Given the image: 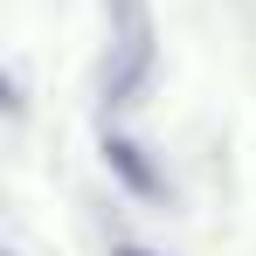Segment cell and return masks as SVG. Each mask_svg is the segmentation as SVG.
Instances as JSON below:
<instances>
[{
  "label": "cell",
  "instance_id": "6da1fadb",
  "mask_svg": "<svg viewBox=\"0 0 256 256\" xmlns=\"http://www.w3.org/2000/svg\"><path fill=\"white\" fill-rule=\"evenodd\" d=\"M104 166L118 173L132 194H138V201H160V194H166V180L152 173V160H146V152H138L132 138H104Z\"/></svg>",
  "mask_w": 256,
  "mask_h": 256
},
{
  "label": "cell",
  "instance_id": "7a4b0ae2",
  "mask_svg": "<svg viewBox=\"0 0 256 256\" xmlns=\"http://www.w3.org/2000/svg\"><path fill=\"white\" fill-rule=\"evenodd\" d=\"M111 256H152V250H138V242H118V250H111Z\"/></svg>",
  "mask_w": 256,
  "mask_h": 256
}]
</instances>
